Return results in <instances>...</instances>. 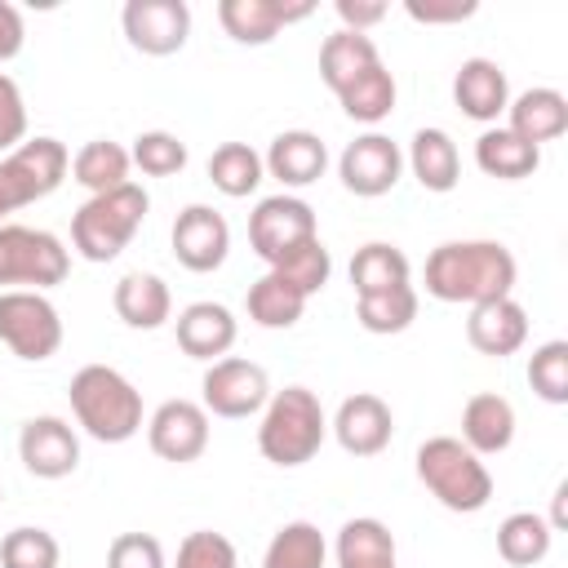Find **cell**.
Here are the masks:
<instances>
[{
	"label": "cell",
	"instance_id": "cell-1",
	"mask_svg": "<svg viewBox=\"0 0 568 568\" xmlns=\"http://www.w3.org/2000/svg\"><path fill=\"white\" fill-rule=\"evenodd\" d=\"M515 275L519 266L497 240H448L426 257V293L435 302L479 306L493 297H510Z\"/></svg>",
	"mask_w": 568,
	"mask_h": 568
},
{
	"label": "cell",
	"instance_id": "cell-2",
	"mask_svg": "<svg viewBox=\"0 0 568 568\" xmlns=\"http://www.w3.org/2000/svg\"><path fill=\"white\" fill-rule=\"evenodd\" d=\"M71 413L98 444H124L142 430V390L111 364H84L71 386Z\"/></svg>",
	"mask_w": 568,
	"mask_h": 568
},
{
	"label": "cell",
	"instance_id": "cell-3",
	"mask_svg": "<svg viewBox=\"0 0 568 568\" xmlns=\"http://www.w3.org/2000/svg\"><path fill=\"white\" fill-rule=\"evenodd\" d=\"M328 435V417L320 408V395L306 386H284L266 399L257 448L271 466H306Z\"/></svg>",
	"mask_w": 568,
	"mask_h": 568
},
{
	"label": "cell",
	"instance_id": "cell-4",
	"mask_svg": "<svg viewBox=\"0 0 568 568\" xmlns=\"http://www.w3.org/2000/svg\"><path fill=\"white\" fill-rule=\"evenodd\" d=\"M146 209H151V195L138 186V182H124L115 191H102V195H89L75 217H71V244L84 262H111L120 257L138 226L146 222Z\"/></svg>",
	"mask_w": 568,
	"mask_h": 568
},
{
	"label": "cell",
	"instance_id": "cell-5",
	"mask_svg": "<svg viewBox=\"0 0 568 568\" xmlns=\"http://www.w3.org/2000/svg\"><path fill=\"white\" fill-rule=\"evenodd\" d=\"M417 479L426 484V493L457 515H475L493 501V475L484 466V457H475L462 439L453 435H430L417 448Z\"/></svg>",
	"mask_w": 568,
	"mask_h": 568
},
{
	"label": "cell",
	"instance_id": "cell-6",
	"mask_svg": "<svg viewBox=\"0 0 568 568\" xmlns=\"http://www.w3.org/2000/svg\"><path fill=\"white\" fill-rule=\"evenodd\" d=\"M71 169V155L58 138H31L18 151L0 155V226L9 213L53 195Z\"/></svg>",
	"mask_w": 568,
	"mask_h": 568
},
{
	"label": "cell",
	"instance_id": "cell-7",
	"mask_svg": "<svg viewBox=\"0 0 568 568\" xmlns=\"http://www.w3.org/2000/svg\"><path fill=\"white\" fill-rule=\"evenodd\" d=\"M71 271V253L53 231L40 226H0V284L4 288H53Z\"/></svg>",
	"mask_w": 568,
	"mask_h": 568
},
{
	"label": "cell",
	"instance_id": "cell-8",
	"mask_svg": "<svg viewBox=\"0 0 568 568\" xmlns=\"http://www.w3.org/2000/svg\"><path fill=\"white\" fill-rule=\"evenodd\" d=\"M0 342L27 364L58 355V346H62L58 306L36 288H4L0 293Z\"/></svg>",
	"mask_w": 568,
	"mask_h": 568
},
{
	"label": "cell",
	"instance_id": "cell-9",
	"mask_svg": "<svg viewBox=\"0 0 568 568\" xmlns=\"http://www.w3.org/2000/svg\"><path fill=\"white\" fill-rule=\"evenodd\" d=\"M271 399V377L262 364L240 359V355H222L204 368L200 382V408L213 417H253L262 413Z\"/></svg>",
	"mask_w": 568,
	"mask_h": 568
},
{
	"label": "cell",
	"instance_id": "cell-10",
	"mask_svg": "<svg viewBox=\"0 0 568 568\" xmlns=\"http://www.w3.org/2000/svg\"><path fill=\"white\" fill-rule=\"evenodd\" d=\"M320 226H315V209L302 200V195H266L257 200V209L248 213V244L262 262H275L284 257L288 248L315 240Z\"/></svg>",
	"mask_w": 568,
	"mask_h": 568
},
{
	"label": "cell",
	"instance_id": "cell-11",
	"mask_svg": "<svg viewBox=\"0 0 568 568\" xmlns=\"http://www.w3.org/2000/svg\"><path fill=\"white\" fill-rule=\"evenodd\" d=\"M129 44L146 58H169L191 36V4L186 0H129L120 13Z\"/></svg>",
	"mask_w": 568,
	"mask_h": 568
},
{
	"label": "cell",
	"instance_id": "cell-12",
	"mask_svg": "<svg viewBox=\"0 0 568 568\" xmlns=\"http://www.w3.org/2000/svg\"><path fill=\"white\" fill-rule=\"evenodd\" d=\"M404 173V151L386 138V133H359L355 142H346L342 160H337V178L351 195L377 200L386 191H395Z\"/></svg>",
	"mask_w": 568,
	"mask_h": 568
},
{
	"label": "cell",
	"instance_id": "cell-13",
	"mask_svg": "<svg viewBox=\"0 0 568 568\" xmlns=\"http://www.w3.org/2000/svg\"><path fill=\"white\" fill-rule=\"evenodd\" d=\"M146 444L164 462H195L209 448V413L195 399H164L146 422Z\"/></svg>",
	"mask_w": 568,
	"mask_h": 568
},
{
	"label": "cell",
	"instance_id": "cell-14",
	"mask_svg": "<svg viewBox=\"0 0 568 568\" xmlns=\"http://www.w3.org/2000/svg\"><path fill=\"white\" fill-rule=\"evenodd\" d=\"M226 253H231L226 217L217 209H209V204H186L178 213V222H173V257L186 271L209 275V271H217L226 262Z\"/></svg>",
	"mask_w": 568,
	"mask_h": 568
},
{
	"label": "cell",
	"instance_id": "cell-15",
	"mask_svg": "<svg viewBox=\"0 0 568 568\" xmlns=\"http://www.w3.org/2000/svg\"><path fill=\"white\" fill-rule=\"evenodd\" d=\"M18 457L36 479H67L80 466V439L62 417H31L18 430Z\"/></svg>",
	"mask_w": 568,
	"mask_h": 568
},
{
	"label": "cell",
	"instance_id": "cell-16",
	"mask_svg": "<svg viewBox=\"0 0 568 568\" xmlns=\"http://www.w3.org/2000/svg\"><path fill=\"white\" fill-rule=\"evenodd\" d=\"M333 435L337 444L351 453V457H377L390 435H395V417H390V404L382 395H346L337 404V417H333Z\"/></svg>",
	"mask_w": 568,
	"mask_h": 568
},
{
	"label": "cell",
	"instance_id": "cell-17",
	"mask_svg": "<svg viewBox=\"0 0 568 568\" xmlns=\"http://www.w3.org/2000/svg\"><path fill=\"white\" fill-rule=\"evenodd\" d=\"M315 4H284V0H222L217 22L235 44H271L288 22L311 18Z\"/></svg>",
	"mask_w": 568,
	"mask_h": 568
},
{
	"label": "cell",
	"instance_id": "cell-18",
	"mask_svg": "<svg viewBox=\"0 0 568 568\" xmlns=\"http://www.w3.org/2000/svg\"><path fill=\"white\" fill-rule=\"evenodd\" d=\"M466 342H470L479 355L506 359V355H515V351L528 342V311H524L515 297L479 302V306H470V315H466Z\"/></svg>",
	"mask_w": 568,
	"mask_h": 568
},
{
	"label": "cell",
	"instance_id": "cell-19",
	"mask_svg": "<svg viewBox=\"0 0 568 568\" xmlns=\"http://www.w3.org/2000/svg\"><path fill=\"white\" fill-rule=\"evenodd\" d=\"M453 102H457L462 115H470L479 124H493L510 106V80L493 58H466L453 75Z\"/></svg>",
	"mask_w": 568,
	"mask_h": 568
},
{
	"label": "cell",
	"instance_id": "cell-20",
	"mask_svg": "<svg viewBox=\"0 0 568 568\" xmlns=\"http://www.w3.org/2000/svg\"><path fill=\"white\" fill-rule=\"evenodd\" d=\"M262 169L284 186H311L328 169V146L311 129H284V133L271 138V146L262 155Z\"/></svg>",
	"mask_w": 568,
	"mask_h": 568
},
{
	"label": "cell",
	"instance_id": "cell-21",
	"mask_svg": "<svg viewBox=\"0 0 568 568\" xmlns=\"http://www.w3.org/2000/svg\"><path fill=\"white\" fill-rule=\"evenodd\" d=\"M178 346L191 355V359H222L231 346H235V315L222 306V302H191L182 315H178Z\"/></svg>",
	"mask_w": 568,
	"mask_h": 568
},
{
	"label": "cell",
	"instance_id": "cell-22",
	"mask_svg": "<svg viewBox=\"0 0 568 568\" xmlns=\"http://www.w3.org/2000/svg\"><path fill=\"white\" fill-rule=\"evenodd\" d=\"M515 439V408L506 395L497 390H479L466 399L462 408V444L475 453V457H493V453H506Z\"/></svg>",
	"mask_w": 568,
	"mask_h": 568
},
{
	"label": "cell",
	"instance_id": "cell-23",
	"mask_svg": "<svg viewBox=\"0 0 568 568\" xmlns=\"http://www.w3.org/2000/svg\"><path fill=\"white\" fill-rule=\"evenodd\" d=\"M506 129L541 151V142L564 138V129H568V98L559 89H524L506 106Z\"/></svg>",
	"mask_w": 568,
	"mask_h": 568
},
{
	"label": "cell",
	"instance_id": "cell-24",
	"mask_svg": "<svg viewBox=\"0 0 568 568\" xmlns=\"http://www.w3.org/2000/svg\"><path fill=\"white\" fill-rule=\"evenodd\" d=\"M115 315L129 324V328H160V324H169V315H173V293H169V284L160 280V275H151V271H129L120 284H115Z\"/></svg>",
	"mask_w": 568,
	"mask_h": 568
},
{
	"label": "cell",
	"instance_id": "cell-25",
	"mask_svg": "<svg viewBox=\"0 0 568 568\" xmlns=\"http://www.w3.org/2000/svg\"><path fill=\"white\" fill-rule=\"evenodd\" d=\"M408 169H413V178H417L426 191H435V195L453 191V186L462 182L457 142H453L444 129H417L413 142H408Z\"/></svg>",
	"mask_w": 568,
	"mask_h": 568
},
{
	"label": "cell",
	"instance_id": "cell-26",
	"mask_svg": "<svg viewBox=\"0 0 568 568\" xmlns=\"http://www.w3.org/2000/svg\"><path fill=\"white\" fill-rule=\"evenodd\" d=\"M373 67H382V53H377V44L364 31H333L320 44V80L333 93H342L346 84H355Z\"/></svg>",
	"mask_w": 568,
	"mask_h": 568
},
{
	"label": "cell",
	"instance_id": "cell-27",
	"mask_svg": "<svg viewBox=\"0 0 568 568\" xmlns=\"http://www.w3.org/2000/svg\"><path fill=\"white\" fill-rule=\"evenodd\" d=\"M337 568H399L395 564V537L382 519L373 515H359V519H346L337 528Z\"/></svg>",
	"mask_w": 568,
	"mask_h": 568
},
{
	"label": "cell",
	"instance_id": "cell-28",
	"mask_svg": "<svg viewBox=\"0 0 568 568\" xmlns=\"http://www.w3.org/2000/svg\"><path fill=\"white\" fill-rule=\"evenodd\" d=\"M475 164L497 178V182H519V178H532L537 164H541V151L528 146L524 138H515L506 124L497 129H484L479 142H475Z\"/></svg>",
	"mask_w": 568,
	"mask_h": 568
},
{
	"label": "cell",
	"instance_id": "cell-29",
	"mask_svg": "<svg viewBox=\"0 0 568 568\" xmlns=\"http://www.w3.org/2000/svg\"><path fill=\"white\" fill-rule=\"evenodd\" d=\"M408 275H413V266H408L404 248H395L386 240H373V244L355 248V257H351V288H355V297H373V293L399 288V284H408Z\"/></svg>",
	"mask_w": 568,
	"mask_h": 568
},
{
	"label": "cell",
	"instance_id": "cell-30",
	"mask_svg": "<svg viewBox=\"0 0 568 568\" xmlns=\"http://www.w3.org/2000/svg\"><path fill=\"white\" fill-rule=\"evenodd\" d=\"M550 541H555V528L546 515L537 510H515L497 524V555L515 568H532L550 555Z\"/></svg>",
	"mask_w": 568,
	"mask_h": 568
},
{
	"label": "cell",
	"instance_id": "cell-31",
	"mask_svg": "<svg viewBox=\"0 0 568 568\" xmlns=\"http://www.w3.org/2000/svg\"><path fill=\"white\" fill-rule=\"evenodd\" d=\"M129 169H133L129 151H124L120 142H111V138H93V142H84V146L71 155V178H75L89 195H102V191L124 186V182H129Z\"/></svg>",
	"mask_w": 568,
	"mask_h": 568
},
{
	"label": "cell",
	"instance_id": "cell-32",
	"mask_svg": "<svg viewBox=\"0 0 568 568\" xmlns=\"http://www.w3.org/2000/svg\"><path fill=\"white\" fill-rule=\"evenodd\" d=\"M244 306H248V320L257 328H293L302 320V311H306V297L288 280H280L275 271H266L257 284H248Z\"/></svg>",
	"mask_w": 568,
	"mask_h": 568
},
{
	"label": "cell",
	"instance_id": "cell-33",
	"mask_svg": "<svg viewBox=\"0 0 568 568\" xmlns=\"http://www.w3.org/2000/svg\"><path fill=\"white\" fill-rule=\"evenodd\" d=\"M324 559H328L324 532L311 519H293L271 537L262 568H324Z\"/></svg>",
	"mask_w": 568,
	"mask_h": 568
},
{
	"label": "cell",
	"instance_id": "cell-34",
	"mask_svg": "<svg viewBox=\"0 0 568 568\" xmlns=\"http://www.w3.org/2000/svg\"><path fill=\"white\" fill-rule=\"evenodd\" d=\"M262 155L248 146V142H222L213 155H209V182L222 191V195H231V200H244V195H253L257 191V182H262Z\"/></svg>",
	"mask_w": 568,
	"mask_h": 568
},
{
	"label": "cell",
	"instance_id": "cell-35",
	"mask_svg": "<svg viewBox=\"0 0 568 568\" xmlns=\"http://www.w3.org/2000/svg\"><path fill=\"white\" fill-rule=\"evenodd\" d=\"M395 75L386 71V62L382 67H373V71H364L355 84H346L342 93H337V102H342V111L351 115V120H359V124H377V120H386L390 111H395Z\"/></svg>",
	"mask_w": 568,
	"mask_h": 568
},
{
	"label": "cell",
	"instance_id": "cell-36",
	"mask_svg": "<svg viewBox=\"0 0 568 568\" xmlns=\"http://www.w3.org/2000/svg\"><path fill=\"white\" fill-rule=\"evenodd\" d=\"M271 271L280 275V280H288L306 302L328 284V275H333V253L324 248V240L315 235V240H306V244H297V248H288L284 257H275L271 262Z\"/></svg>",
	"mask_w": 568,
	"mask_h": 568
},
{
	"label": "cell",
	"instance_id": "cell-37",
	"mask_svg": "<svg viewBox=\"0 0 568 568\" xmlns=\"http://www.w3.org/2000/svg\"><path fill=\"white\" fill-rule=\"evenodd\" d=\"M355 320H359V328H368V333H404V328L417 320V288H413V284H399V288L359 297V302H355Z\"/></svg>",
	"mask_w": 568,
	"mask_h": 568
},
{
	"label": "cell",
	"instance_id": "cell-38",
	"mask_svg": "<svg viewBox=\"0 0 568 568\" xmlns=\"http://www.w3.org/2000/svg\"><path fill=\"white\" fill-rule=\"evenodd\" d=\"M129 160H133L146 178H173V173L186 169V142H182L178 133H169V129H146V133L133 138Z\"/></svg>",
	"mask_w": 568,
	"mask_h": 568
},
{
	"label": "cell",
	"instance_id": "cell-39",
	"mask_svg": "<svg viewBox=\"0 0 568 568\" xmlns=\"http://www.w3.org/2000/svg\"><path fill=\"white\" fill-rule=\"evenodd\" d=\"M528 386L546 399V404H568V342H541L528 359Z\"/></svg>",
	"mask_w": 568,
	"mask_h": 568
},
{
	"label": "cell",
	"instance_id": "cell-40",
	"mask_svg": "<svg viewBox=\"0 0 568 568\" xmlns=\"http://www.w3.org/2000/svg\"><path fill=\"white\" fill-rule=\"evenodd\" d=\"M58 537L44 528H13L0 541V568H58Z\"/></svg>",
	"mask_w": 568,
	"mask_h": 568
},
{
	"label": "cell",
	"instance_id": "cell-41",
	"mask_svg": "<svg viewBox=\"0 0 568 568\" xmlns=\"http://www.w3.org/2000/svg\"><path fill=\"white\" fill-rule=\"evenodd\" d=\"M178 568H240V559H235V546L222 532L195 528L178 546Z\"/></svg>",
	"mask_w": 568,
	"mask_h": 568
},
{
	"label": "cell",
	"instance_id": "cell-42",
	"mask_svg": "<svg viewBox=\"0 0 568 568\" xmlns=\"http://www.w3.org/2000/svg\"><path fill=\"white\" fill-rule=\"evenodd\" d=\"M106 568H164V546L151 532H120L106 546Z\"/></svg>",
	"mask_w": 568,
	"mask_h": 568
},
{
	"label": "cell",
	"instance_id": "cell-43",
	"mask_svg": "<svg viewBox=\"0 0 568 568\" xmlns=\"http://www.w3.org/2000/svg\"><path fill=\"white\" fill-rule=\"evenodd\" d=\"M27 142V102L13 75L0 71V155L18 151Z\"/></svg>",
	"mask_w": 568,
	"mask_h": 568
},
{
	"label": "cell",
	"instance_id": "cell-44",
	"mask_svg": "<svg viewBox=\"0 0 568 568\" xmlns=\"http://www.w3.org/2000/svg\"><path fill=\"white\" fill-rule=\"evenodd\" d=\"M479 4L475 0H404V13L413 22H426V27H444V22H462L470 18Z\"/></svg>",
	"mask_w": 568,
	"mask_h": 568
},
{
	"label": "cell",
	"instance_id": "cell-45",
	"mask_svg": "<svg viewBox=\"0 0 568 568\" xmlns=\"http://www.w3.org/2000/svg\"><path fill=\"white\" fill-rule=\"evenodd\" d=\"M337 18H342V31H364L377 27L386 18V0H337Z\"/></svg>",
	"mask_w": 568,
	"mask_h": 568
},
{
	"label": "cell",
	"instance_id": "cell-46",
	"mask_svg": "<svg viewBox=\"0 0 568 568\" xmlns=\"http://www.w3.org/2000/svg\"><path fill=\"white\" fill-rule=\"evenodd\" d=\"M22 40H27L22 13H18V9L9 4V0H0V62L18 58V53H22Z\"/></svg>",
	"mask_w": 568,
	"mask_h": 568
}]
</instances>
